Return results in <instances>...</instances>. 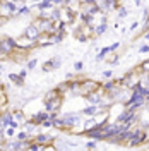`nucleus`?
Returning <instances> with one entry per match:
<instances>
[{"label": "nucleus", "mask_w": 149, "mask_h": 151, "mask_svg": "<svg viewBox=\"0 0 149 151\" xmlns=\"http://www.w3.org/2000/svg\"><path fill=\"white\" fill-rule=\"evenodd\" d=\"M146 139H148L146 131L142 127H134V136L125 142V146L127 148H139L140 144H146Z\"/></svg>", "instance_id": "nucleus-1"}, {"label": "nucleus", "mask_w": 149, "mask_h": 151, "mask_svg": "<svg viewBox=\"0 0 149 151\" xmlns=\"http://www.w3.org/2000/svg\"><path fill=\"white\" fill-rule=\"evenodd\" d=\"M0 47H2V50H4V53H7L10 58V55L16 52V40L10 36H4L0 38Z\"/></svg>", "instance_id": "nucleus-2"}, {"label": "nucleus", "mask_w": 149, "mask_h": 151, "mask_svg": "<svg viewBox=\"0 0 149 151\" xmlns=\"http://www.w3.org/2000/svg\"><path fill=\"white\" fill-rule=\"evenodd\" d=\"M100 83L98 81H93V79H82V91H81V94H84V96H87L89 93H94V91H98L100 89Z\"/></svg>", "instance_id": "nucleus-3"}, {"label": "nucleus", "mask_w": 149, "mask_h": 151, "mask_svg": "<svg viewBox=\"0 0 149 151\" xmlns=\"http://www.w3.org/2000/svg\"><path fill=\"white\" fill-rule=\"evenodd\" d=\"M62 120H64V127H65V131L69 129H74L75 125L79 124L81 120V117L77 115V113H65V115H62Z\"/></svg>", "instance_id": "nucleus-4"}, {"label": "nucleus", "mask_w": 149, "mask_h": 151, "mask_svg": "<svg viewBox=\"0 0 149 151\" xmlns=\"http://www.w3.org/2000/svg\"><path fill=\"white\" fill-rule=\"evenodd\" d=\"M34 45H36V43H34V41H31V40H28L24 35L16 40V48H17V50H21V52H24V53H26V52H29V50L34 47Z\"/></svg>", "instance_id": "nucleus-5"}, {"label": "nucleus", "mask_w": 149, "mask_h": 151, "mask_svg": "<svg viewBox=\"0 0 149 151\" xmlns=\"http://www.w3.org/2000/svg\"><path fill=\"white\" fill-rule=\"evenodd\" d=\"M24 36L28 38V40H31V41H34V43H36L38 38L41 36V31H39V29H38V26L33 22V24H29L28 28L24 29Z\"/></svg>", "instance_id": "nucleus-6"}, {"label": "nucleus", "mask_w": 149, "mask_h": 151, "mask_svg": "<svg viewBox=\"0 0 149 151\" xmlns=\"http://www.w3.org/2000/svg\"><path fill=\"white\" fill-rule=\"evenodd\" d=\"M38 144H43V146H47V144H53L55 142V136H52V134H45V132H41V134H38L33 137Z\"/></svg>", "instance_id": "nucleus-7"}, {"label": "nucleus", "mask_w": 149, "mask_h": 151, "mask_svg": "<svg viewBox=\"0 0 149 151\" xmlns=\"http://www.w3.org/2000/svg\"><path fill=\"white\" fill-rule=\"evenodd\" d=\"M62 65V62H60V57H53V58H50L47 64H43V70L45 72H52V70H55L58 67Z\"/></svg>", "instance_id": "nucleus-8"}, {"label": "nucleus", "mask_w": 149, "mask_h": 151, "mask_svg": "<svg viewBox=\"0 0 149 151\" xmlns=\"http://www.w3.org/2000/svg\"><path fill=\"white\" fill-rule=\"evenodd\" d=\"M48 117H50V113L45 110V112H38L36 115H33L29 120H31L33 124H36V125H41V124H43V122H45V120L48 119Z\"/></svg>", "instance_id": "nucleus-9"}, {"label": "nucleus", "mask_w": 149, "mask_h": 151, "mask_svg": "<svg viewBox=\"0 0 149 151\" xmlns=\"http://www.w3.org/2000/svg\"><path fill=\"white\" fill-rule=\"evenodd\" d=\"M12 117H14V122L17 124H22V125H24V124H26V115H24V112H22V110H14V112H12Z\"/></svg>", "instance_id": "nucleus-10"}, {"label": "nucleus", "mask_w": 149, "mask_h": 151, "mask_svg": "<svg viewBox=\"0 0 149 151\" xmlns=\"http://www.w3.org/2000/svg\"><path fill=\"white\" fill-rule=\"evenodd\" d=\"M106 29H108V24H106V22H101L100 26H94L93 28V33H94V36H101Z\"/></svg>", "instance_id": "nucleus-11"}, {"label": "nucleus", "mask_w": 149, "mask_h": 151, "mask_svg": "<svg viewBox=\"0 0 149 151\" xmlns=\"http://www.w3.org/2000/svg\"><path fill=\"white\" fill-rule=\"evenodd\" d=\"M105 62H106V64H112V65H117V64H118V55H117V52H110V55L105 57Z\"/></svg>", "instance_id": "nucleus-12"}, {"label": "nucleus", "mask_w": 149, "mask_h": 151, "mask_svg": "<svg viewBox=\"0 0 149 151\" xmlns=\"http://www.w3.org/2000/svg\"><path fill=\"white\" fill-rule=\"evenodd\" d=\"M137 70H139L140 74H149V58H146V60L140 62L139 67H137Z\"/></svg>", "instance_id": "nucleus-13"}, {"label": "nucleus", "mask_w": 149, "mask_h": 151, "mask_svg": "<svg viewBox=\"0 0 149 151\" xmlns=\"http://www.w3.org/2000/svg\"><path fill=\"white\" fill-rule=\"evenodd\" d=\"M52 5H53V0H41L36 7L39 10H48V9H52Z\"/></svg>", "instance_id": "nucleus-14"}, {"label": "nucleus", "mask_w": 149, "mask_h": 151, "mask_svg": "<svg viewBox=\"0 0 149 151\" xmlns=\"http://www.w3.org/2000/svg\"><path fill=\"white\" fill-rule=\"evenodd\" d=\"M9 79H10V81H12L16 86H22V84H24V79H22L19 74H9Z\"/></svg>", "instance_id": "nucleus-15"}, {"label": "nucleus", "mask_w": 149, "mask_h": 151, "mask_svg": "<svg viewBox=\"0 0 149 151\" xmlns=\"http://www.w3.org/2000/svg\"><path fill=\"white\" fill-rule=\"evenodd\" d=\"M16 139H17V141H28V139H31V137H29V132L22 131V132H19L17 136H16Z\"/></svg>", "instance_id": "nucleus-16"}, {"label": "nucleus", "mask_w": 149, "mask_h": 151, "mask_svg": "<svg viewBox=\"0 0 149 151\" xmlns=\"http://www.w3.org/2000/svg\"><path fill=\"white\" fill-rule=\"evenodd\" d=\"M7 94H5V91H0V108H4L5 105H7Z\"/></svg>", "instance_id": "nucleus-17"}, {"label": "nucleus", "mask_w": 149, "mask_h": 151, "mask_svg": "<svg viewBox=\"0 0 149 151\" xmlns=\"http://www.w3.org/2000/svg\"><path fill=\"white\" fill-rule=\"evenodd\" d=\"M108 53H110V47H105V48L101 50V52L98 53V58H100V60H103V58L108 55Z\"/></svg>", "instance_id": "nucleus-18"}, {"label": "nucleus", "mask_w": 149, "mask_h": 151, "mask_svg": "<svg viewBox=\"0 0 149 151\" xmlns=\"http://www.w3.org/2000/svg\"><path fill=\"white\" fill-rule=\"evenodd\" d=\"M129 14V10L125 9V7H118V17H125Z\"/></svg>", "instance_id": "nucleus-19"}, {"label": "nucleus", "mask_w": 149, "mask_h": 151, "mask_svg": "<svg viewBox=\"0 0 149 151\" xmlns=\"http://www.w3.org/2000/svg\"><path fill=\"white\" fill-rule=\"evenodd\" d=\"M22 14H29V7H21L17 10V16H22Z\"/></svg>", "instance_id": "nucleus-20"}, {"label": "nucleus", "mask_w": 149, "mask_h": 151, "mask_svg": "<svg viewBox=\"0 0 149 151\" xmlns=\"http://www.w3.org/2000/svg\"><path fill=\"white\" fill-rule=\"evenodd\" d=\"M139 53H149V45H142L139 48Z\"/></svg>", "instance_id": "nucleus-21"}, {"label": "nucleus", "mask_w": 149, "mask_h": 151, "mask_svg": "<svg viewBox=\"0 0 149 151\" xmlns=\"http://www.w3.org/2000/svg\"><path fill=\"white\" fill-rule=\"evenodd\" d=\"M43 151H57V148H55V144H47L43 148Z\"/></svg>", "instance_id": "nucleus-22"}, {"label": "nucleus", "mask_w": 149, "mask_h": 151, "mask_svg": "<svg viewBox=\"0 0 149 151\" xmlns=\"http://www.w3.org/2000/svg\"><path fill=\"white\" fill-rule=\"evenodd\" d=\"M118 47H120V41H117V43L110 45V52H117V50H118Z\"/></svg>", "instance_id": "nucleus-23"}, {"label": "nucleus", "mask_w": 149, "mask_h": 151, "mask_svg": "<svg viewBox=\"0 0 149 151\" xmlns=\"http://www.w3.org/2000/svg\"><path fill=\"white\" fill-rule=\"evenodd\" d=\"M0 60H9V55H7V53H4L2 47H0Z\"/></svg>", "instance_id": "nucleus-24"}, {"label": "nucleus", "mask_w": 149, "mask_h": 151, "mask_svg": "<svg viewBox=\"0 0 149 151\" xmlns=\"http://www.w3.org/2000/svg\"><path fill=\"white\" fill-rule=\"evenodd\" d=\"M74 67H75V70H82L84 62H75V64H74Z\"/></svg>", "instance_id": "nucleus-25"}, {"label": "nucleus", "mask_w": 149, "mask_h": 151, "mask_svg": "<svg viewBox=\"0 0 149 151\" xmlns=\"http://www.w3.org/2000/svg\"><path fill=\"white\" fill-rule=\"evenodd\" d=\"M103 76H105V79H112L113 72H112V70H105V72H103Z\"/></svg>", "instance_id": "nucleus-26"}, {"label": "nucleus", "mask_w": 149, "mask_h": 151, "mask_svg": "<svg viewBox=\"0 0 149 151\" xmlns=\"http://www.w3.org/2000/svg\"><path fill=\"white\" fill-rule=\"evenodd\" d=\"M36 67V60H29V64H28V69L31 70V69H34Z\"/></svg>", "instance_id": "nucleus-27"}, {"label": "nucleus", "mask_w": 149, "mask_h": 151, "mask_svg": "<svg viewBox=\"0 0 149 151\" xmlns=\"http://www.w3.org/2000/svg\"><path fill=\"white\" fill-rule=\"evenodd\" d=\"M140 4H142V0H134V5L135 7H140Z\"/></svg>", "instance_id": "nucleus-28"}, {"label": "nucleus", "mask_w": 149, "mask_h": 151, "mask_svg": "<svg viewBox=\"0 0 149 151\" xmlns=\"http://www.w3.org/2000/svg\"><path fill=\"white\" fill-rule=\"evenodd\" d=\"M144 98H146V103H149V89L146 91V94H144Z\"/></svg>", "instance_id": "nucleus-29"}, {"label": "nucleus", "mask_w": 149, "mask_h": 151, "mask_svg": "<svg viewBox=\"0 0 149 151\" xmlns=\"http://www.w3.org/2000/svg\"><path fill=\"white\" fill-rule=\"evenodd\" d=\"M137 26H139V22H132V26H130V29H132V31H134V29L137 28Z\"/></svg>", "instance_id": "nucleus-30"}, {"label": "nucleus", "mask_w": 149, "mask_h": 151, "mask_svg": "<svg viewBox=\"0 0 149 151\" xmlns=\"http://www.w3.org/2000/svg\"><path fill=\"white\" fill-rule=\"evenodd\" d=\"M5 89V86H4V83H2V79H0V91H4Z\"/></svg>", "instance_id": "nucleus-31"}, {"label": "nucleus", "mask_w": 149, "mask_h": 151, "mask_svg": "<svg viewBox=\"0 0 149 151\" xmlns=\"http://www.w3.org/2000/svg\"><path fill=\"white\" fill-rule=\"evenodd\" d=\"M144 38H146V40L149 41V31H146V35H144Z\"/></svg>", "instance_id": "nucleus-32"}, {"label": "nucleus", "mask_w": 149, "mask_h": 151, "mask_svg": "<svg viewBox=\"0 0 149 151\" xmlns=\"http://www.w3.org/2000/svg\"><path fill=\"white\" fill-rule=\"evenodd\" d=\"M0 2H5V0H0ZM16 2H17V0H16Z\"/></svg>", "instance_id": "nucleus-33"}, {"label": "nucleus", "mask_w": 149, "mask_h": 151, "mask_svg": "<svg viewBox=\"0 0 149 151\" xmlns=\"http://www.w3.org/2000/svg\"><path fill=\"white\" fill-rule=\"evenodd\" d=\"M148 151H149V148H148Z\"/></svg>", "instance_id": "nucleus-34"}, {"label": "nucleus", "mask_w": 149, "mask_h": 151, "mask_svg": "<svg viewBox=\"0 0 149 151\" xmlns=\"http://www.w3.org/2000/svg\"><path fill=\"white\" fill-rule=\"evenodd\" d=\"M0 4H2V2H0Z\"/></svg>", "instance_id": "nucleus-35"}]
</instances>
